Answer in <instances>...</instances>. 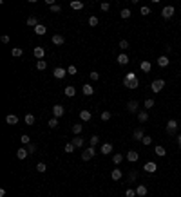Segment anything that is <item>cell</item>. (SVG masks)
Masks as SVG:
<instances>
[{
    "mask_svg": "<svg viewBox=\"0 0 181 197\" xmlns=\"http://www.w3.org/2000/svg\"><path fill=\"white\" fill-rule=\"evenodd\" d=\"M163 87H165V81L163 80H154L152 83H150V89H152V92H161L163 91Z\"/></svg>",
    "mask_w": 181,
    "mask_h": 197,
    "instance_id": "1",
    "label": "cell"
},
{
    "mask_svg": "<svg viewBox=\"0 0 181 197\" xmlns=\"http://www.w3.org/2000/svg\"><path fill=\"white\" fill-rule=\"evenodd\" d=\"M94 154H96V150H94V146H89V148H85V150L82 152V159H83V161H89V159H90V157H93Z\"/></svg>",
    "mask_w": 181,
    "mask_h": 197,
    "instance_id": "2",
    "label": "cell"
},
{
    "mask_svg": "<svg viewBox=\"0 0 181 197\" xmlns=\"http://www.w3.org/2000/svg\"><path fill=\"white\" fill-rule=\"evenodd\" d=\"M167 134H170V136H174L176 134V130H177V121L176 119H170L168 123H167Z\"/></svg>",
    "mask_w": 181,
    "mask_h": 197,
    "instance_id": "3",
    "label": "cell"
},
{
    "mask_svg": "<svg viewBox=\"0 0 181 197\" xmlns=\"http://www.w3.org/2000/svg\"><path fill=\"white\" fill-rule=\"evenodd\" d=\"M127 111L132 112V114H134V112H138V111H140V103L136 101V100H130V101L127 103Z\"/></svg>",
    "mask_w": 181,
    "mask_h": 197,
    "instance_id": "4",
    "label": "cell"
},
{
    "mask_svg": "<svg viewBox=\"0 0 181 197\" xmlns=\"http://www.w3.org/2000/svg\"><path fill=\"white\" fill-rule=\"evenodd\" d=\"M174 6H165L163 7V11H161V16L163 18H170V16H174Z\"/></svg>",
    "mask_w": 181,
    "mask_h": 197,
    "instance_id": "5",
    "label": "cell"
},
{
    "mask_svg": "<svg viewBox=\"0 0 181 197\" xmlns=\"http://www.w3.org/2000/svg\"><path fill=\"white\" fill-rule=\"evenodd\" d=\"M132 136H134L136 141H141V139L145 138V130H143V127H138V128L134 130V134H132Z\"/></svg>",
    "mask_w": 181,
    "mask_h": 197,
    "instance_id": "6",
    "label": "cell"
},
{
    "mask_svg": "<svg viewBox=\"0 0 181 197\" xmlns=\"http://www.w3.org/2000/svg\"><path fill=\"white\" fill-rule=\"evenodd\" d=\"M143 170H145L147 174H154V172L157 170V165H156L154 161H149V163H145V166H143Z\"/></svg>",
    "mask_w": 181,
    "mask_h": 197,
    "instance_id": "7",
    "label": "cell"
},
{
    "mask_svg": "<svg viewBox=\"0 0 181 197\" xmlns=\"http://www.w3.org/2000/svg\"><path fill=\"white\" fill-rule=\"evenodd\" d=\"M63 112H65V111H63V107H62V105H54V107H53V116H54L56 119H58V118H62V116H63Z\"/></svg>",
    "mask_w": 181,
    "mask_h": 197,
    "instance_id": "8",
    "label": "cell"
},
{
    "mask_svg": "<svg viewBox=\"0 0 181 197\" xmlns=\"http://www.w3.org/2000/svg\"><path fill=\"white\" fill-rule=\"evenodd\" d=\"M123 85L127 87V89H138V87H140V80L136 78V80H130V81H123Z\"/></svg>",
    "mask_w": 181,
    "mask_h": 197,
    "instance_id": "9",
    "label": "cell"
},
{
    "mask_svg": "<svg viewBox=\"0 0 181 197\" xmlns=\"http://www.w3.org/2000/svg\"><path fill=\"white\" fill-rule=\"evenodd\" d=\"M138 159H140V154L136 150H130L129 154H127V161H130V163H136Z\"/></svg>",
    "mask_w": 181,
    "mask_h": 197,
    "instance_id": "10",
    "label": "cell"
},
{
    "mask_svg": "<svg viewBox=\"0 0 181 197\" xmlns=\"http://www.w3.org/2000/svg\"><path fill=\"white\" fill-rule=\"evenodd\" d=\"M65 74H67V71H65L63 67H56V69H54V73H53V76H54V78H58V80H62Z\"/></svg>",
    "mask_w": 181,
    "mask_h": 197,
    "instance_id": "11",
    "label": "cell"
},
{
    "mask_svg": "<svg viewBox=\"0 0 181 197\" xmlns=\"http://www.w3.org/2000/svg\"><path fill=\"white\" fill-rule=\"evenodd\" d=\"M27 156H29L27 148H24V146H22V148H18V150H16V157H18V159H26Z\"/></svg>",
    "mask_w": 181,
    "mask_h": 197,
    "instance_id": "12",
    "label": "cell"
},
{
    "mask_svg": "<svg viewBox=\"0 0 181 197\" xmlns=\"http://www.w3.org/2000/svg\"><path fill=\"white\" fill-rule=\"evenodd\" d=\"M33 54H35L38 60H43V56H45V49H43V47H35Z\"/></svg>",
    "mask_w": 181,
    "mask_h": 197,
    "instance_id": "13",
    "label": "cell"
},
{
    "mask_svg": "<svg viewBox=\"0 0 181 197\" xmlns=\"http://www.w3.org/2000/svg\"><path fill=\"white\" fill-rule=\"evenodd\" d=\"M118 63L120 65H127L129 63V54L127 53H120L118 54Z\"/></svg>",
    "mask_w": 181,
    "mask_h": 197,
    "instance_id": "14",
    "label": "cell"
},
{
    "mask_svg": "<svg viewBox=\"0 0 181 197\" xmlns=\"http://www.w3.org/2000/svg\"><path fill=\"white\" fill-rule=\"evenodd\" d=\"M147 192H149V190H147V186H145V185H140L138 188H136V195H138V197H145V195H147Z\"/></svg>",
    "mask_w": 181,
    "mask_h": 197,
    "instance_id": "15",
    "label": "cell"
},
{
    "mask_svg": "<svg viewBox=\"0 0 181 197\" xmlns=\"http://www.w3.org/2000/svg\"><path fill=\"white\" fill-rule=\"evenodd\" d=\"M110 176H112V179H114V181H120V179H121V176H123V174H121V170H120V168H112V172H110Z\"/></svg>",
    "mask_w": 181,
    "mask_h": 197,
    "instance_id": "16",
    "label": "cell"
},
{
    "mask_svg": "<svg viewBox=\"0 0 181 197\" xmlns=\"http://www.w3.org/2000/svg\"><path fill=\"white\" fill-rule=\"evenodd\" d=\"M63 92H65V96H67V98H73V96L76 94V89H74V87H73V85H67Z\"/></svg>",
    "mask_w": 181,
    "mask_h": 197,
    "instance_id": "17",
    "label": "cell"
},
{
    "mask_svg": "<svg viewBox=\"0 0 181 197\" xmlns=\"http://www.w3.org/2000/svg\"><path fill=\"white\" fill-rule=\"evenodd\" d=\"M63 42H65V38L62 34H54L53 36V45H63Z\"/></svg>",
    "mask_w": 181,
    "mask_h": 197,
    "instance_id": "18",
    "label": "cell"
},
{
    "mask_svg": "<svg viewBox=\"0 0 181 197\" xmlns=\"http://www.w3.org/2000/svg\"><path fill=\"white\" fill-rule=\"evenodd\" d=\"M138 121H140V123H147V121H149V112H147V111L138 112Z\"/></svg>",
    "mask_w": 181,
    "mask_h": 197,
    "instance_id": "19",
    "label": "cell"
},
{
    "mask_svg": "<svg viewBox=\"0 0 181 197\" xmlns=\"http://www.w3.org/2000/svg\"><path fill=\"white\" fill-rule=\"evenodd\" d=\"M100 152H102V154H105V156L110 154V152H112V145H110V143H103L102 148H100Z\"/></svg>",
    "mask_w": 181,
    "mask_h": 197,
    "instance_id": "20",
    "label": "cell"
},
{
    "mask_svg": "<svg viewBox=\"0 0 181 197\" xmlns=\"http://www.w3.org/2000/svg\"><path fill=\"white\" fill-rule=\"evenodd\" d=\"M90 118H93V114L89 111H80V119L82 121H90Z\"/></svg>",
    "mask_w": 181,
    "mask_h": 197,
    "instance_id": "21",
    "label": "cell"
},
{
    "mask_svg": "<svg viewBox=\"0 0 181 197\" xmlns=\"http://www.w3.org/2000/svg\"><path fill=\"white\" fill-rule=\"evenodd\" d=\"M35 33H36L38 36H42V34H45V33H47V27H45V26H42V24H38V26L35 27Z\"/></svg>",
    "mask_w": 181,
    "mask_h": 197,
    "instance_id": "22",
    "label": "cell"
},
{
    "mask_svg": "<svg viewBox=\"0 0 181 197\" xmlns=\"http://www.w3.org/2000/svg\"><path fill=\"white\" fill-rule=\"evenodd\" d=\"M168 63H170V60L167 56H160V58H157V65H160V67H167Z\"/></svg>",
    "mask_w": 181,
    "mask_h": 197,
    "instance_id": "23",
    "label": "cell"
},
{
    "mask_svg": "<svg viewBox=\"0 0 181 197\" xmlns=\"http://www.w3.org/2000/svg\"><path fill=\"white\" fill-rule=\"evenodd\" d=\"M82 91H83V94H85V96H90V94L94 92V89H93V87H90L89 83H85V85L82 87Z\"/></svg>",
    "mask_w": 181,
    "mask_h": 197,
    "instance_id": "24",
    "label": "cell"
},
{
    "mask_svg": "<svg viewBox=\"0 0 181 197\" xmlns=\"http://www.w3.org/2000/svg\"><path fill=\"white\" fill-rule=\"evenodd\" d=\"M140 67H141V71H143V73H150L152 65H150V62H141V65H140Z\"/></svg>",
    "mask_w": 181,
    "mask_h": 197,
    "instance_id": "25",
    "label": "cell"
},
{
    "mask_svg": "<svg viewBox=\"0 0 181 197\" xmlns=\"http://www.w3.org/2000/svg\"><path fill=\"white\" fill-rule=\"evenodd\" d=\"M6 121H7L9 125H16V123H18V116H15V114H9V116L6 118Z\"/></svg>",
    "mask_w": 181,
    "mask_h": 197,
    "instance_id": "26",
    "label": "cell"
},
{
    "mask_svg": "<svg viewBox=\"0 0 181 197\" xmlns=\"http://www.w3.org/2000/svg\"><path fill=\"white\" fill-rule=\"evenodd\" d=\"M71 9L80 11V9H83V4H82V2H78V0H74V2H71Z\"/></svg>",
    "mask_w": 181,
    "mask_h": 197,
    "instance_id": "27",
    "label": "cell"
},
{
    "mask_svg": "<svg viewBox=\"0 0 181 197\" xmlns=\"http://www.w3.org/2000/svg\"><path fill=\"white\" fill-rule=\"evenodd\" d=\"M26 24H27V26H31V27H36V26H38V20H36V16H29Z\"/></svg>",
    "mask_w": 181,
    "mask_h": 197,
    "instance_id": "28",
    "label": "cell"
},
{
    "mask_svg": "<svg viewBox=\"0 0 181 197\" xmlns=\"http://www.w3.org/2000/svg\"><path fill=\"white\" fill-rule=\"evenodd\" d=\"M73 145H74L76 148H80V146H83V138H80V136H76V138L73 139Z\"/></svg>",
    "mask_w": 181,
    "mask_h": 197,
    "instance_id": "29",
    "label": "cell"
},
{
    "mask_svg": "<svg viewBox=\"0 0 181 197\" xmlns=\"http://www.w3.org/2000/svg\"><path fill=\"white\" fill-rule=\"evenodd\" d=\"M156 156H160V157H163V156H167V152H165V148L163 146H156V152H154Z\"/></svg>",
    "mask_w": 181,
    "mask_h": 197,
    "instance_id": "30",
    "label": "cell"
},
{
    "mask_svg": "<svg viewBox=\"0 0 181 197\" xmlns=\"http://www.w3.org/2000/svg\"><path fill=\"white\" fill-rule=\"evenodd\" d=\"M136 179H138V170H132V172L129 174V183H134Z\"/></svg>",
    "mask_w": 181,
    "mask_h": 197,
    "instance_id": "31",
    "label": "cell"
},
{
    "mask_svg": "<svg viewBox=\"0 0 181 197\" xmlns=\"http://www.w3.org/2000/svg\"><path fill=\"white\" fill-rule=\"evenodd\" d=\"M123 161V156L121 154H114V156H112V163H114V165H120Z\"/></svg>",
    "mask_w": 181,
    "mask_h": 197,
    "instance_id": "32",
    "label": "cell"
},
{
    "mask_svg": "<svg viewBox=\"0 0 181 197\" xmlns=\"http://www.w3.org/2000/svg\"><path fill=\"white\" fill-rule=\"evenodd\" d=\"M45 67H47V63H45L43 60H38V62H36V69H38V71H45Z\"/></svg>",
    "mask_w": 181,
    "mask_h": 197,
    "instance_id": "33",
    "label": "cell"
},
{
    "mask_svg": "<svg viewBox=\"0 0 181 197\" xmlns=\"http://www.w3.org/2000/svg\"><path fill=\"white\" fill-rule=\"evenodd\" d=\"M11 54H13L15 58H18V56H22V54H24V51H22L20 47H15V49L11 51Z\"/></svg>",
    "mask_w": 181,
    "mask_h": 197,
    "instance_id": "34",
    "label": "cell"
},
{
    "mask_svg": "<svg viewBox=\"0 0 181 197\" xmlns=\"http://www.w3.org/2000/svg\"><path fill=\"white\" fill-rule=\"evenodd\" d=\"M82 130H83V125H80V123L73 125V132H74V134H80V132H82Z\"/></svg>",
    "mask_w": 181,
    "mask_h": 197,
    "instance_id": "35",
    "label": "cell"
},
{
    "mask_svg": "<svg viewBox=\"0 0 181 197\" xmlns=\"http://www.w3.org/2000/svg\"><path fill=\"white\" fill-rule=\"evenodd\" d=\"M98 141H100V138H98V136H93V138L89 139V146H96Z\"/></svg>",
    "mask_w": 181,
    "mask_h": 197,
    "instance_id": "36",
    "label": "cell"
},
{
    "mask_svg": "<svg viewBox=\"0 0 181 197\" xmlns=\"http://www.w3.org/2000/svg\"><path fill=\"white\" fill-rule=\"evenodd\" d=\"M74 148H76V146L73 145V141H71V143H67V145H65V152H67V154H71V152H74Z\"/></svg>",
    "mask_w": 181,
    "mask_h": 197,
    "instance_id": "37",
    "label": "cell"
},
{
    "mask_svg": "<svg viewBox=\"0 0 181 197\" xmlns=\"http://www.w3.org/2000/svg\"><path fill=\"white\" fill-rule=\"evenodd\" d=\"M89 26H90V27H96V26H98V18H96V16H90V18H89Z\"/></svg>",
    "mask_w": 181,
    "mask_h": 197,
    "instance_id": "38",
    "label": "cell"
},
{
    "mask_svg": "<svg viewBox=\"0 0 181 197\" xmlns=\"http://www.w3.org/2000/svg\"><path fill=\"white\" fill-rule=\"evenodd\" d=\"M140 11H141V15H143V16H147V15H150V11H152V9H150L149 6H143Z\"/></svg>",
    "mask_w": 181,
    "mask_h": 197,
    "instance_id": "39",
    "label": "cell"
},
{
    "mask_svg": "<svg viewBox=\"0 0 181 197\" xmlns=\"http://www.w3.org/2000/svg\"><path fill=\"white\" fill-rule=\"evenodd\" d=\"M110 118H112V114H110L109 111H105V112H102V119H103V121H109Z\"/></svg>",
    "mask_w": 181,
    "mask_h": 197,
    "instance_id": "40",
    "label": "cell"
},
{
    "mask_svg": "<svg viewBox=\"0 0 181 197\" xmlns=\"http://www.w3.org/2000/svg\"><path fill=\"white\" fill-rule=\"evenodd\" d=\"M26 123H27V125H33V123H35V116H33V114H26Z\"/></svg>",
    "mask_w": 181,
    "mask_h": 197,
    "instance_id": "41",
    "label": "cell"
},
{
    "mask_svg": "<svg viewBox=\"0 0 181 197\" xmlns=\"http://www.w3.org/2000/svg\"><path fill=\"white\" fill-rule=\"evenodd\" d=\"M20 141H22V143H24V145H29V143H31V138H29L27 134H24V136H22V138H20Z\"/></svg>",
    "mask_w": 181,
    "mask_h": 197,
    "instance_id": "42",
    "label": "cell"
},
{
    "mask_svg": "<svg viewBox=\"0 0 181 197\" xmlns=\"http://www.w3.org/2000/svg\"><path fill=\"white\" fill-rule=\"evenodd\" d=\"M36 170L42 174V172H45V170H47V166H45V163H38V165H36Z\"/></svg>",
    "mask_w": 181,
    "mask_h": 197,
    "instance_id": "43",
    "label": "cell"
},
{
    "mask_svg": "<svg viewBox=\"0 0 181 197\" xmlns=\"http://www.w3.org/2000/svg\"><path fill=\"white\" fill-rule=\"evenodd\" d=\"M152 107H154V100H152V98L145 100V108H152Z\"/></svg>",
    "mask_w": 181,
    "mask_h": 197,
    "instance_id": "44",
    "label": "cell"
},
{
    "mask_svg": "<svg viewBox=\"0 0 181 197\" xmlns=\"http://www.w3.org/2000/svg\"><path fill=\"white\" fill-rule=\"evenodd\" d=\"M120 15H121V18H129L130 16V9H121Z\"/></svg>",
    "mask_w": 181,
    "mask_h": 197,
    "instance_id": "45",
    "label": "cell"
},
{
    "mask_svg": "<svg viewBox=\"0 0 181 197\" xmlns=\"http://www.w3.org/2000/svg\"><path fill=\"white\" fill-rule=\"evenodd\" d=\"M49 127H51V128H56V127H58V119H56V118L49 119Z\"/></svg>",
    "mask_w": 181,
    "mask_h": 197,
    "instance_id": "46",
    "label": "cell"
},
{
    "mask_svg": "<svg viewBox=\"0 0 181 197\" xmlns=\"http://www.w3.org/2000/svg\"><path fill=\"white\" fill-rule=\"evenodd\" d=\"M125 197H136V190H132V188H129V190L125 192Z\"/></svg>",
    "mask_w": 181,
    "mask_h": 197,
    "instance_id": "47",
    "label": "cell"
},
{
    "mask_svg": "<svg viewBox=\"0 0 181 197\" xmlns=\"http://www.w3.org/2000/svg\"><path fill=\"white\" fill-rule=\"evenodd\" d=\"M67 71H69V74H71V76H74V74L78 73V69L74 67V65H69V69H67Z\"/></svg>",
    "mask_w": 181,
    "mask_h": 197,
    "instance_id": "48",
    "label": "cell"
},
{
    "mask_svg": "<svg viewBox=\"0 0 181 197\" xmlns=\"http://www.w3.org/2000/svg\"><path fill=\"white\" fill-rule=\"evenodd\" d=\"M130 80H136V74H134V73H127V76H125V81H130Z\"/></svg>",
    "mask_w": 181,
    "mask_h": 197,
    "instance_id": "49",
    "label": "cell"
},
{
    "mask_svg": "<svg viewBox=\"0 0 181 197\" xmlns=\"http://www.w3.org/2000/svg\"><path fill=\"white\" fill-rule=\"evenodd\" d=\"M141 143H143V145H150V143H152V138H150V136H145V138L141 139Z\"/></svg>",
    "mask_w": 181,
    "mask_h": 197,
    "instance_id": "50",
    "label": "cell"
},
{
    "mask_svg": "<svg viewBox=\"0 0 181 197\" xmlns=\"http://www.w3.org/2000/svg\"><path fill=\"white\" fill-rule=\"evenodd\" d=\"M36 150V145H33V143H29L27 145V152H29V154H33V152Z\"/></svg>",
    "mask_w": 181,
    "mask_h": 197,
    "instance_id": "51",
    "label": "cell"
},
{
    "mask_svg": "<svg viewBox=\"0 0 181 197\" xmlns=\"http://www.w3.org/2000/svg\"><path fill=\"white\" fill-rule=\"evenodd\" d=\"M120 47H121V49H129V42H127V40H121V42H120Z\"/></svg>",
    "mask_w": 181,
    "mask_h": 197,
    "instance_id": "52",
    "label": "cell"
},
{
    "mask_svg": "<svg viewBox=\"0 0 181 197\" xmlns=\"http://www.w3.org/2000/svg\"><path fill=\"white\" fill-rule=\"evenodd\" d=\"M98 78H100V74H98L96 71H93V73H90V80H93V81H96Z\"/></svg>",
    "mask_w": 181,
    "mask_h": 197,
    "instance_id": "53",
    "label": "cell"
},
{
    "mask_svg": "<svg viewBox=\"0 0 181 197\" xmlns=\"http://www.w3.org/2000/svg\"><path fill=\"white\" fill-rule=\"evenodd\" d=\"M100 7H102V11H105V13H107V11H109V9H110V6H109V4H107V2H103V4H102V6H100Z\"/></svg>",
    "mask_w": 181,
    "mask_h": 197,
    "instance_id": "54",
    "label": "cell"
},
{
    "mask_svg": "<svg viewBox=\"0 0 181 197\" xmlns=\"http://www.w3.org/2000/svg\"><path fill=\"white\" fill-rule=\"evenodd\" d=\"M51 11H53V13H60V11H62V7H60L58 4H54V6L51 7Z\"/></svg>",
    "mask_w": 181,
    "mask_h": 197,
    "instance_id": "55",
    "label": "cell"
},
{
    "mask_svg": "<svg viewBox=\"0 0 181 197\" xmlns=\"http://www.w3.org/2000/svg\"><path fill=\"white\" fill-rule=\"evenodd\" d=\"M0 40H2L4 43H7V42H9V36H7V34H4V36H2V38H0Z\"/></svg>",
    "mask_w": 181,
    "mask_h": 197,
    "instance_id": "56",
    "label": "cell"
},
{
    "mask_svg": "<svg viewBox=\"0 0 181 197\" xmlns=\"http://www.w3.org/2000/svg\"><path fill=\"white\" fill-rule=\"evenodd\" d=\"M177 146H179V150H181V134L177 136Z\"/></svg>",
    "mask_w": 181,
    "mask_h": 197,
    "instance_id": "57",
    "label": "cell"
}]
</instances>
